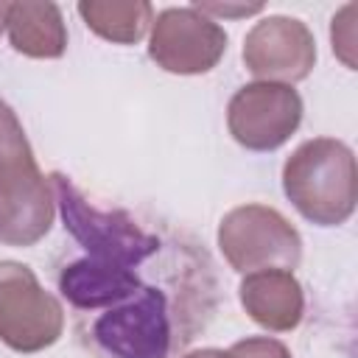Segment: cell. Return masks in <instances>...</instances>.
Wrapping results in <instances>:
<instances>
[{"instance_id":"1","label":"cell","mask_w":358,"mask_h":358,"mask_svg":"<svg viewBox=\"0 0 358 358\" xmlns=\"http://www.w3.org/2000/svg\"><path fill=\"white\" fill-rule=\"evenodd\" d=\"M282 193L316 227H341L358 201V165L344 140L310 137L282 162Z\"/></svg>"},{"instance_id":"2","label":"cell","mask_w":358,"mask_h":358,"mask_svg":"<svg viewBox=\"0 0 358 358\" xmlns=\"http://www.w3.org/2000/svg\"><path fill=\"white\" fill-rule=\"evenodd\" d=\"M218 252L232 271L249 274L260 268H288L302 263L299 229L268 204H238L218 221Z\"/></svg>"},{"instance_id":"3","label":"cell","mask_w":358,"mask_h":358,"mask_svg":"<svg viewBox=\"0 0 358 358\" xmlns=\"http://www.w3.org/2000/svg\"><path fill=\"white\" fill-rule=\"evenodd\" d=\"M64 333V308L45 291L31 266L0 260V341L34 355L53 347Z\"/></svg>"},{"instance_id":"4","label":"cell","mask_w":358,"mask_h":358,"mask_svg":"<svg viewBox=\"0 0 358 358\" xmlns=\"http://www.w3.org/2000/svg\"><path fill=\"white\" fill-rule=\"evenodd\" d=\"M227 31L196 6H168L154 14L148 59L173 76H201L218 67L227 53Z\"/></svg>"},{"instance_id":"5","label":"cell","mask_w":358,"mask_h":358,"mask_svg":"<svg viewBox=\"0 0 358 358\" xmlns=\"http://www.w3.org/2000/svg\"><path fill=\"white\" fill-rule=\"evenodd\" d=\"M302 95L288 84L252 81L232 92L227 103V131L246 151H277L302 123Z\"/></svg>"},{"instance_id":"6","label":"cell","mask_w":358,"mask_h":358,"mask_svg":"<svg viewBox=\"0 0 358 358\" xmlns=\"http://www.w3.org/2000/svg\"><path fill=\"white\" fill-rule=\"evenodd\" d=\"M316 36L313 31L285 14H268L257 20L243 36V67L257 81L299 84L316 67Z\"/></svg>"},{"instance_id":"7","label":"cell","mask_w":358,"mask_h":358,"mask_svg":"<svg viewBox=\"0 0 358 358\" xmlns=\"http://www.w3.org/2000/svg\"><path fill=\"white\" fill-rule=\"evenodd\" d=\"M98 347L112 358H165L171 350L168 302L159 288L143 285L137 294L112 305L92 324Z\"/></svg>"},{"instance_id":"8","label":"cell","mask_w":358,"mask_h":358,"mask_svg":"<svg viewBox=\"0 0 358 358\" xmlns=\"http://www.w3.org/2000/svg\"><path fill=\"white\" fill-rule=\"evenodd\" d=\"M56 221V193L36 157L0 165V243L34 246Z\"/></svg>"},{"instance_id":"9","label":"cell","mask_w":358,"mask_h":358,"mask_svg":"<svg viewBox=\"0 0 358 358\" xmlns=\"http://www.w3.org/2000/svg\"><path fill=\"white\" fill-rule=\"evenodd\" d=\"M50 185H53L56 201L62 204L64 227L87 246V252H90L87 257L115 260V263L134 266L148 252L157 249V238L145 235L126 215H120V213H101V210L90 207L81 199V193L62 173H53Z\"/></svg>"},{"instance_id":"10","label":"cell","mask_w":358,"mask_h":358,"mask_svg":"<svg viewBox=\"0 0 358 358\" xmlns=\"http://www.w3.org/2000/svg\"><path fill=\"white\" fill-rule=\"evenodd\" d=\"M238 299L246 316L268 333H291L305 316V291L288 268H260L243 274Z\"/></svg>"},{"instance_id":"11","label":"cell","mask_w":358,"mask_h":358,"mask_svg":"<svg viewBox=\"0 0 358 358\" xmlns=\"http://www.w3.org/2000/svg\"><path fill=\"white\" fill-rule=\"evenodd\" d=\"M143 288L131 266L115 260L84 257L62 268L59 291L76 308H112Z\"/></svg>"},{"instance_id":"12","label":"cell","mask_w":358,"mask_h":358,"mask_svg":"<svg viewBox=\"0 0 358 358\" xmlns=\"http://www.w3.org/2000/svg\"><path fill=\"white\" fill-rule=\"evenodd\" d=\"M6 34L11 48L28 59H62L70 39L56 3H8Z\"/></svg>"},{"instance_id":"13","label":"cell","mask_w":358,"mask_h":358,"mask_svg":"<svg viewBox=\"0 0 358 358\" xmlns=\"http://www.w3.org/2000/svg\"><path fill=\"white\" fill-rule=\"evenodd\" d=\"M76 11L95 36L112 45H137L145 39L157 14L148 0H81Z\"/></svg>"},{"instance_id":"14","label":"cell","mask_w":358,"mask_h":358,"mask_svg":"<svg viewBox=\"0 0 358 358\" xmlns=\"http://www.w3.org/2000/svg\"><path fill=\"white\" fill-rule=\"evenodd\" d=\"M28 157H34L28 134H25L17 112L0 98V165L14 162V159H28Z\"/></svg>"},{"instance_id":"15","label":"cell","mask_w":358,"mask_h":358,"mask_svg":"<svg viewBox=\"0 0 358 358\" xmlns=\"http://www.w3.org/2000/svg\"><path fill=\"white\" fill-rule=\"evenodd\" d=\"M355 11H358V6L347 3L333 14V22H330L333 53L338 56V62L347 70H355Z\"/></svg>"},{"instance_id":"16","label":"cell","mask_w":358,"mask_h":358,"mask_svg":"<svg viewBox=\"0 0 358 358\" xmlns=\"http://www.w3.org/2000/svg\"><path fill=\"white\" fill-rule=\"evenodd\" d=\"M235 358H291V350L274 336H246L229 347Z\"/></svg>"},{"instance_id":"17","label":"cell","mask_w":358,"mask_h":358,"mask_svg":"<svg viewBox=\"0 0 358 358\" xmlns=\"http://www.w3.org/2000/svg\"><path fill=\"white\" fill-rule=\"evenodd\" d=\"M201 14L218 20V17H249V14H260L263 6L255 3V6H232V3H193Z\"/></svg>"},{"instance_id":"18","label":"cell","mask_w":358,"mask_h":358,"mask_svg":"<svg viewBox=\"0 0 358 358\" xmlns=\"http://www.w3.org/2000/svg\"><path fill=\"white\" fill-rule=\"evenodd\" d=\"M182 358H235V355L229 350H218V347H199V350L185 352Z\"/></svg>"},{"instance_id":"19","label":"cell","mask_w":358,"mask_h":358,"mask_svg":"<svg viewBox=\"0 0 358 358\" xmlns=\"http://www.w3.org/2000/svg\"><path fill=\"white\" fill-rule=\"evenodd\" d=\"M6 17H8V3L0 0V34L6 31Z\"/></svg>"}]
</instances>
